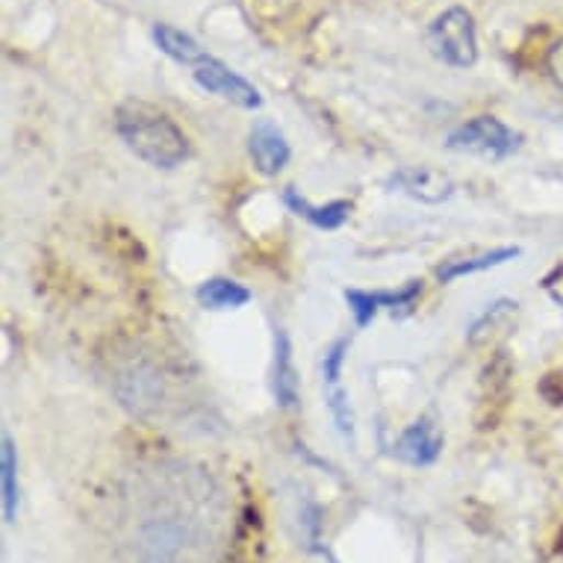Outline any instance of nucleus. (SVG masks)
<instances>
[{
  "mask_svg": "<svg viewBox=\"0 0 563 563\" xmlns=\"http://www.w3.org/2000/svg\"><path fill=\"white\" fill-rule=\"evenodd\" d=\"M115 133L130 154L163 172L184 166L192 154L189 136L180 130V124L168 112L145 101L121 103L115 110Z\"/></svg>",
  "mask_w": 563,
  "mask_h": 563,
  "instance_id": "obj_1",
  "label": "nucleus"
},
{
  "mask_svg": "<svg viewBox=\"0 0 563 563\" xmlns=\"http://www.w3.org/2000/svg\"><path fill=\"white\" fill-rule=\"evenodd\" d=\"M428 47L431 54L449 68H470L478 59V30L470 10L449 7L440 12L428 27Z\"/></svg>",
  "mask_w": 563,
  "mask_h": 563,
  "instance_id": "obj_2",
  "label": "nucleus"
},
{
  "mask_svg": "<svg viewBox=\"0 0 563 563\" xmlns=\"http://www.w3.org/2000/svg\"><path fill=\"white\" fill-rule=\"evenodd\" d=\"M522 145V133L508 128L505 121L493 115H478L466 121L461 128H454L445 139V148L457 154H472L481 159H508L514 157Z\"/></svg>",
  "mask_w": 563,
  "mask_h": 563,
  "instance_id": "obj_3",
  "label": "nucleus"
},
{
  "mask_svg": "<svg viewBox=\"0 0 563 563\" xmlns=\"http://www.w3.org/2000/svg\"><path fill=\"white\" fill-rule=\"evenodd\" d=\"M192 77L203 92L219 95L222 101L233 103V107H240V110H260V107H263V95L257 92V86L249 84L245 77L236 75L233 68H228V65H224L222 59H216L213 54L207 56L201 65H195Z\"/></svg>",
  "mask_w": 563,
  "mask_h": 563,
  "instance_id": "obj_4",
  "label": "nucleus"
},
{
  "mask_svg": "<svg viewBox=\"0 0 563 563\" xmlns=\"http://www.w3.org/2000/svg\"><path fill=\"white\" fill-rule=\"evenodd\" d=\"M422 296V280H410L401 289H345V301H349V310L354 313V322L357 328H366L372 324V319L380 313V310H410V307L419 301Z\"/></svg>",
  "mask_w": 563,
  "mask_h": 563,
  "instance_id": "obj_5",
  "label": "nucleus"
},
{
  "mask_svg": "<svg viewBox=\"0 0 563 563\" xmlns=\"http://www.w3.org/2000/svg\"><path fill=\"white\" fill-rule=\"evenodd\" d=\"M249 154L254 159V168H257L263 177H275L287 168L289 157H292V148H289L284 130L272 124V121H257L249 133Z\"/></svg>",
  "mask_w": 563,
  "mask_h": 563,
  "instance_id": "obj_6",
  "label": "nucleus"
},
{
  "mask_svg": "<svg viewBox=\"0 0 563 563\" xmlns=\"http://www.w3.org/2000/svg\"><path fill=\"white\" fill-rule=\"evenodd\" d=\"M389 186L419 203H443L454 195V180L428 166H405L389 177Z\"/></svg>",
  "mask_w": 563,
  "mask_h": 563,
  "instance_id": "obj_7",
  "label": "nucleus"
},
{
  "mask_svg": "<svg viewBox=\"0 0 563 563\" xmlns=\"http://www.w3.org/2000/svg\"><path fill=\"white\" fill-rule=\"evenodd\" d=\"M396 457L405 461L407 466H434L443 454V431L431 422V419H419L410 428L401 431L396 440Z\"/></svg>",
  "mask_w": 563,
  "mask_h": 563,
  "instance_id": "obj_8",
  "label": "nucleus"
},
{
  "mask_svg": "<svg viewBox=\"0 0 563 563\" xmlns=\"http://www.w3.org/2000/svg\"><path fill=\"white\" fill-rule=\"evenodd\" d=\"M186 540L177 519H151L139 534V563H175Z\"/></svg>",
  "mask_w": 563,
  "mask_h": 563,
  "instance_id": "obj_9",
  "label": "nucleus"
},
{
  "mask_svg": "<svg viewBox=\"0 0 563 563\" xmlns=\"http://www.w3.org/2000/svg\"><path fill=\"white\" fill-rule=\"evenodd\" d=\"M115 389H119L121 405L130 407L139 416L154 410L159 405V398H163V380L148 363H139V366H130V369L121 372Z\"/></svg>",
  "mask_w": 563,
  "mask_h": 563,
  "instance_id": "obj_10",
  "label": "nucleus"
},
{
  "mask_svg": "<svg viewBox=\"0 0 563 563\" xmlns=\"http://www.w3.org/2000/svg\"><path fill=\"white\" fill-rule=\"evenodd\" d=\"M272 393L275 401L284 410H296L298 407V375L296 363H292V342L284 328L275 331V366H272Z\"/></svg>",
  "mask_w": 563,
  "mask_h": 563,
  "instance_id": "obj_11",
  "label": "nucleus"
},
{
  "mask_svg": "<svg viewBox=\"0 0 563 563\" xmlns=\"http://www.w3.org/2000/svg\"><path fill=\"white\" fill-rule=\"evenodd\" d=\"M519 254H522V249L505 245V249L478 251V254H466V257H449L437 266V277H440V284H452L457 277H470L478 275V272H487V268L505 266L510 260H517Z\"/></svg>",
  "mask_w": 563,
  "mask_h": 563,
  "instance_id": "obj_12",
  "label": "nucleus"
},
{
  "mask_svg": "<svg viewBox=\"0 0 563 563\" xmlns=\"http://www.w3.org/2000/svg\"><path fill=\"white\" fill-rule=\"evenodd\" d=\"M284 203L298 219H305V222H310L313 228H322V231H336V228L349 222L351 216V201H331L324 207H316V203L307 201L305 195H298L296 189L284 192Z\"/></svg>",
  "mask_w": 563,
  "mask_h": 563,
  "instance_id": "obj_13",
  "label": "nucleus"
},
{
  "mask_svg": "<svg viewBox=\"0 0 563 563\" xmlns=\"http://www.w3.org/2000/svg\"><path fill=\"white\" fill-rule=\"evenodd\" d=\"M0 489H3V522L12 526L19 519V449L10 434L0 440Z\"/></svg>",
  "mask_w": 563,
  "mask_h": 563,
  "instance_id": "obj_14",
  "label": "nucleus"
},
{
  "mask_svg": "<svg viewBox=\"0 0 563 563\" xmlns=\"http://www.w3.org/2000/svg\"><path fill=\"white\" fill-rule=\"evenodd\" d=\"M517 301H508V298H501V301H496V305H489L484 313L472 322L470 328V345H475V349H481V345H487V342H493L499 333L510 331V322L517 319Z\"/></svg>",
  "mask_w": 563,
  "mask_h": 563,
  "instance_id": "obj_15",
  "label": "nucleus"
},
{
  "mask_svg": "<svg viewBox=\"0 0 563 563\" xmlns=\"http://www.w3.org/2000/svg\"><path fill=\"white\" fill-rule=\"evenodd\" d=\"M251 301V289L231 277H210L198 287V305L203 310H240Z\"/></svg>",
  "mask_w": 563,
  "mask_h": 563,
  "instance_id": "obj_16",
  "label": "nucleus"
},
{
  "mask_svg": "<svg viewBox=\"0 0 563 563\" xmlns=\"http://www.w3.org/2000/svg\"><path fill=\"white\" fill-rule=\"evenodd\" d=\"M154 42H157V47L163 54L172 56L175 63L189 65V68L201 65L203 59L210 56L192 36H189V33L172 27V24H154Z\"/></svg>",
  "mask_w": 563,
  "mask_h": 563,
  "instance_id": "obj_17",
  "label": "nucleus"
},
{
  "mask_svg": "<svg viewBox=\"0 0 563 563\" xmlns=\"http://www.w3.org/2000/svg\"><path fill=\"white\" fill-rule=\"evenodd\" d=\"M543 289H545V296L552 298L554 305L563 307V263L561 266H554L552 272L543 277Z\"/></svg>",
  "mask_w": 563,
  "mask_h": 563,
  "instance_id": "obj_18",
  "label": "nucleus"
},
{
  "mask_svg": "<svg viewBox=\"0 0 563 563\" xmlns=\"http://www.w3.org/2000/svg\"><path fill=\"white\" fill-rule=\"evenodd\" d=\"M545 68H549V77L554 80V86H561L563 89V38L561 42H554L549 56H545Z\"/></svg>",
  "mask_w": 563,
  "mask_h": 563,
  "instance_id": "obj_19",
  "label": "nucleus"
}]
</instances>
